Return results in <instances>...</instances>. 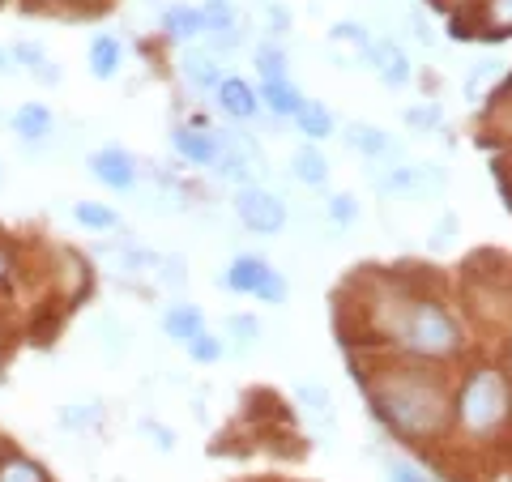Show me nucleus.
I'll use <instances>...</instances> for the list:
<instances>
[{"label": "nucleus", "mask_w": 512, "mask_h": 482, "mask_svg": "<svg viewBox=\"0 0 512 482\" xmlns=\"http://www.w3.org/2000/svg\"><path fill=\"white\" fill-rule=\"evenodd\" d=\"M291 171H295V180H299V184L325 188V180H329V158L320 154L316 146H303V150L291 154Z\"/></svg>", "instance_id": "a211bd4d"}, {"label": "nucleus", "mask_w": 512, "mask_h": 482, "mask_svg": "<svg viewBox=\"0 0 512 482\" xmlns=\"http://www.w3.org/2000/svg\"><path fill=\"white\" fill-rule=\"evenodd\" d=\"M9 128L22 146H43V141H52V133H56V111L47 103H22L9 116Z\"/></svg>", "instance_id": "1a4fd4ad"}, {"label": "nucleus", "mask_w": 512, "mask_h": 482, "mask_svg": "<svg viewBox=\"0 0 512 482\" xmlns=\"http://www.w3.org/2000/svg\"><path fill=\"white\" fill-rule=\"evenodd\" d=\"M295 124H299V133L308 141L333 137V111L325 103H316V99H303V107L295 111Z\"/></svg>", "instance_id": "6ab92c4d"}, {"label": "nucleus", "mask_w": 512, "mask_h": 482, "mask_svg": "<svg viewBox=\"0 0 512 482\" xmlns=\"http://www.w3.org/2000/svg\"><path fill=\"white\" fill-rule=\"evenodd\" d=\"M402 346L414 350V355H427V359H444L461 346V333H457V320L448 316L440 303H410L406 316H402Z\"/></svg>", "instance_id": "7ed1b4c3"}, {"label": "nucleus", "mask_w": 512, "mask_h": 482, "mask_svg": "<svg viewBox=\"0 0 512 482\" xmlns=\"http://www.w3.org/2000/svg\"><path fill=\"white\" fill-rule=\"evenodd\" d=\"M0 482H47V474H43L39 461L13 453V457L0 461Z\"/></svg>", "instance_id": "a878e982"}, {"label": "nucleus", "mask_w": 512, "mask_h": 482, "mask_svg": "<svg viewBox=\"0 0 512 482\" xmlns=\"http://www.w3.org/2000/svg\"><path fill=\"white\" fill-rule=\"evenodd\" d=\"M508 410H512V393H508V380L495 372V367H478L457 393V423L466 427L470 436L500 431L508 423Z\"/></svg>", "instance_id": "f03ea898"}, {"label": "nucleus", "mask_w": 512, "mask_h": 482, "mask_svg": "<svg viewBox=\"0 0 512 482\" xmlns=\"http://www.w3.org/2000/svg\"><path fill=\"white\" fill-rule=\"evenodd\" d=\"M9 56L18 60V69H39V64L47 60L39 43H13V47H9Z\"/></svg>", "instance_id": "72a5a7b5"}, {"label": "nucleus", "mask_w": 512, "mask_h": 482, "mask_svg": "<svg viewBox=\"0 0 512 482\" xmlns=\"http://www.w3.org/2000/svg\"><path fill=\"white\" fill-rule=\"evenodd\" d=\"M30 77H35V82H43V86H60V82H64L60 64H52V60H43L39 69H30Z\"/></svg>", "instance_id": "c9c22d12"}, {"label": "nucleus", "mask_w": 512, "mask_h": 482, "mask_svg": "<svg viewBox=\"0 0 512 482\" xmlns=\"http://www.w3.org/2000/svg\"><path fill=\"white\" fill-rule=\"evenodd\" d=\"M329 43H342V47H355V56H363L367 60V52H372V30H367L363 22H333V30H329Z\"/></svg>", "instance_id": "b1692460"}, {"label": "nucleus", "mask_w": 512, "mask_h": 482, "mask_svg": "<svg viewBox=\"0 0 512 482\" xmlns=\"http://www.w3.org/2000/svg\"><path fill=\"white\" fill-rule=\"evenodd\" d=\"M171 150L192 167H214V158L222 150V137L210 128H192V124H175L171 128Z\"/></svg>", "instance_id": "6e6552de"}, {"label": "nucleus", "mask_w": 512, "mask_h": 482, "mask_svg": "<svg viewBox=\"0 0 512 482\" xmlns=\"http://www.w3.org/2000/svg\"><path fill=\"white\" fill-rule=\"evenodd\" d=\"M214 99H218V111L222 116H231L239 124H248V120H261V99H256V90L244 82V77H222V86L214 90Z\"/></svg>", "instance_id": "9d476101"}, {"label": "nucleus", "mask_w": 512, "mask_h": 482, "mask_svg": "<svg viewBox=\"0 0 512 482\" xmlns=\"http://www.w3.org/2000/svg\"><path fill=\"white\" fill-rule=\"evenodd\" d=\"M180 73H184L188 86H197L205 94H214L222 86V77H227L222 73V56H214L210 47H201V43H188V52L180 60Z\"/></svg>", "instance_id": "9b49d317"}, {"label": "nucleus", "mask_w": 512, "mask_h": 482, "mask_svg": "<svg viewBox=\"0 0 512 482\" xmlns=\"http://www.w3.org/2000/svg\"><path fill=\"white\" fill-rule=\"evenodd\" d=\"M252 60H256V73H261V82H282V77H291V60H286L282 43H274V39L256 43Z\"/></svg>", "instance_id": "412c9836"}, {"label": "nucleus", "mask_w": 512, "mask_h": 482, "mask_svg": "<svg viewBox=\"0 0 512 482\" xmlns=\"http://www.w3.org/2000/svg\"><path fill=\"white\" fill-rule=\"evenodd\" d=\"M0 73H9V52L5 47H0Z\"/></svg>", "instance_id": "ea45409f"}, {"label": "nucleus", "mask_w": 512, "mask_h": 482, "mask_svg": "<svg viewBox=\"0 0 512 482\" xmlns=\"http://www.w3.org/2000/svg\"><path fill=\"white\" fill-rule=\"evenodd\" d=\"M86 69L94 82H111L124 69V43L116 35H94L86 47Z\"/></svg>", "instance_id": "ddd939ff"}, {"label": "nucleus", "mask_w": 512, "mask_h": 482, "mask_svg": "<svg viewBox=\"0 0 512 482\" xmlns=\"http://www.w3.org/2000/svg\"><path fill=\"white\" fill-rule=\"evenodd\" d=\"M163 30H167V39H175V43H201V35H205L201 9L197 5H171L163 13Z\"/></svg>", "instance_id": "f3484780"}, {"label": "nucleus", "mask_w": 512, "mask_h": 482, "mask_svg": "<svg viewBox=\"0 0 512 482\" xmlns=\"http://www.w3.org/2000/svg\"><path fill=\"white\" fill-rule=\"evenodd\" d=\"M222 329H227L231 333V342H256V337H261V320H256V316H227V320H222Z\"/></svg>", "instance_id": "c756f323"}, {"label": "nucleus", "mask_w": 512, "mask_h": 482, "mask_svg": "<svg viewBox=\"0 0 512 482\" xmlns=\"http://www.w3.org/2000/svg\"><path fill=\"white\" fill-rule=\"evenodd\" d=\"M342 133H346V146L359 150V154H367V158H389V154L397 158L393 137L384 133V128H376V124H346Z\"/></svg>", "instance_id": "4468645a"}, {"label": "nucleus", "mask_w": 512, "mask_h": 482, "mask_svg": "<svg viewBox=\"0 0 512 482\" xmlns=\"http://www.w3.org/2000/svg\"><path fill=\"white\" fill-rule=\"evenodd\" d=\"M500 73H504V60L500 56H483V60H474V69L466 77V99L474 103H483L487 99V90L500 82Z\"/></svg>", "instance_id": "4be33fe9"}, {"label": "nucleus", "mask_w": 512, "mask_h": 482, "mask_svg": "<svg viewBox=\"0 0 512 482\" xmlns=\"http://www.w3.org/2000/svg\"><path fill=\"white\" fill-rule=\"evenodd\" d=\"M380 419L397 427L402 436H427L444 423V393L440 384H427L419 372H397L372 389Z\"/></svg>", "instance_id": "f257e3e1"}, {"label": "nucleus", "mask_w": 512, "mask_h": 482, "mask_svg": "<svg viewBox=\"0 0 512 482\" xmlns=\"http://www.w3.org/2000/svg\"><path fill=\"white\" fill-rule=\"evenodd\" d=\"M483 26L491 39L512 35V0H483Z\"/></svg>", "instance_id": "bb28decb"}, {"label": "nucleus", "mask_w": 512, "mask_h": 482, "mask_svg": "<svg viewBox=\"0 0 512 482\" xmlns=\"http://www.w3.org/2000/svg\"><path fill=\"white\" fill-rule=\"evenodd\" d=\"M141 436L154 440V444H158V453H171V448H175V431L163 427V423H154V419H141Z\"/></svg>", "instance_id": "473e14b6"}, {"label": "nucleus", "mask_w": 512, "mask_h": 482, "mask_svg": "<svg viewBox=\"0 0 512 482\" xmlns=\"http://www.w3.org/2000/svg\"><path fill=\"white\" fill-rule=\"evenodd\" d=\"M329 218L338 222V227H355L359 222V201L350 197V192H338V197L329 201Z\"/></svg>", "instance_id": "7c9ffc66"}, {"label": "nucleus", "mask_w": 512, "mask_h": 482, "mask_svg": "<svg viewBox=\"0 0 512 482\" xmlns=\"http://www.w3.org/2000/svg\"><path fill=\"white\" fill-rule=\"evenodd\" d=\"M406 124L414 128V133H431V128H440V124H444V111H440V103L410 107V111H406Z\"/></svg>", "instance_id": "c85d7f7f"}, {"label": "nucleus", "mask_w": 512, "mask_h": 482, "mask_svg": "<svg viewBox=\"0 0 512 482\" xmlns=\"http://www.w3.org/2000/svg\"><path fill=\"white\" fill-rule=\"evenodd\" d=\"M99 329H103V350H107V359H124L128 355V329L124 325H111V320H99Z\"/></svg>", "instance_id": "2f4dec72"}, {"label": "nucleus", "mask_w": 512, "mask_h": 482, "mask_svg": "<svg viewBox=\"0 0 512 482\" xmlns=\"http://www.w3.org/2000/svg\"><path fill=\"white\" fill-rule=\"evenodd\" d=\"M389 482H427V478L414 470L410 461H393V465H389Z\"/></svg>", "instance_id": "e433bc0d"}, {"label": "nucleus", "mask_w": 512, "mask_h": 482, "mask_svg": "<svg viewBox=\"0 0 512 482\" xmlns=\"http://www.w3.org/2000/svg\"><path fill=\"white\" fill-rule=\"evenodd\" d=\"M218 282H227L235 295H252V299H265V303H282L286 299V278L265 261V256H235L231 269L222 273Z\"/></svg>", "instance_id": "20e7f679"}, {"label": "nucleus", "mask_w": 512, "mask_h": 482, "mask_svg": "<svg viewBox=\"0 0 512 482\" xmlns=\"http://www.w3.org/2000/svg\"><path fill=\"white\" fill-rule=\"evenodd\" d=\"M256 99H261V107H269L282 120H295V111L303 107V94H299V86L291 82V77H282V82H261Z\"/></svg>", "instance_id": "2eb2a0df"}, {"label": "nucleus", "mask_w": 512, "mask_h": 482, "mask_svg": "<svg viewBox=\"0 0 512 482\" xmlns=\"http://www.w3.org/2000/svg\"><path fill=\"white\" fill-rule=\"evenodd\" d=\"M201 22H205V35H218V30H239V9L235 0H201ZM201 35V39H205Z\"/></svg>", "instance_id": "5701e85b"}, {"label": "nucleus", "mask_w": 512, "mask_h": 482, "mask_svg": "<svg viewBox=\"0 0 512 482\" xmlns=\"http://www.w3.org/2000/svg\"><path fill=\"white\" fill-rule=\"evenodd\" d=\"M380 197H440V192L448 188V175L440 167H410V163H397L389 167L376 180Z\"/></svg>", "instance_id": "423d86ee"}, {"label": "nucleus", "mask_w": 512, "mask_h": 482, "mask_svg": "<svg viewBox=\"0 0 512 482\" xmlns=\"http://www.w3.org/2000/svg\"><path fill=\"white\" fill-rule=\"evenodd\" d=\"M184 350H188L192 363H222V359H227V342H222L218 333H210V329H201L197 337H188Z\"/></svg>", "instance_id": "393cba45"}, {"label": "nucleus", "mask_w": 512, "mask_h": 482, "mask_svg": "<svg viewBox=\"0 0 512 482\" xmlns=\"http://www.w3.org/2000/svg\"><path fill=\"white\" fill-rule=\"evenodd\" d=\"M5 278H9V256L0 252V282H5Z\"/></svg>", "instance_id": "58836bf2"}, {"label": "nucleus", "mask_w": 512, "mask_h": 482, "mask_svg": "<svg viewBox=\"0 0 512 482\" xmlns=\"http://www.w3.org/2000/svg\"><path fill=\"white\" fill-rule=\"evenodd\" d=\"M235 218L244 222L252 235H282L291 214H286L278 192H269L265 184H244L235 192Z\"/></svg>", "instance_id": "39448f33"}, {"label": "nucleus", "mask_w": 512, "mask_h": 482, "mask_svg": "<svg viewBox=\"0 0 512 482\" xmlns=\"http://www.w3.org/2000/svg\"><path fill=\"white\" fill-rule=\"evenodd\" d=\"M99 419H103L99 406H64L60 410V427H69V431H90V427H99Z\"/></svg>", "instance_id": "cd10ccee"}, {"label": "nucleus", "mask_w": 512, "mask_h": 482, "mask_svg": "<svg viewBox=\"0 0 512 482\" xmlns=\"http://www.w3.org/2000/svg\"><path fill=\"white\" fill-rule=\"evenodd\" d=\"M367 64H372L376 77L389 90H402L410 82V56L402 52V43H393V39H376L372 52H367Z\"/></svg>", "instance_id": "f8f14e48"}, {"label": "nucleus", "mask_w": 512, "mask_h": 482, "mask_svg": "<svg viewBox=\"0 0 512 482\" xmlns=\"http://www.w3.org/2000/svg\"><path fill=\"white\" fill-rule=\"evenodd\" d=\"M73 222L77 227H86V231H120V214L111 210V205H103V201H73Z\"/></svg>", "instance_id": "aec40b11"}, {"label": "nucleus", "mask_w": 512, "mask_h": 482, "mask_svg": "<svg viewBox=\"0 0 512 482\" xmlns=\"http://www.w3.org/2000/svg\"><path fill=\"white\" fill-rule=\"evenodd\" d=\"M205 329V312L197 308V303H171V308L163 312V333L171 337V342H188V337H197Z\"/></svg>", "instance_id": "dca6fc26"}, {"label": "nucleus", "mask_w": 512, "mask_h": 482, "mask_svg": "<svg viewBox=\"0 0 512 482\" xmlns=\"http://www.w3.org/2000/svg\"><path fill=\"white\" fill-rule=\"evenodd\" d=\"M410 26H414V39H419L423 47H436V43H440V39H436V30H431V22L423 18V13H419V9H414V13H410Z\"/></svg>", "instance_id": "f704fd0d"}, {"label": "nucleus", "mask_w": 512, "mask_h": 482, "mask_svg": "<svg viewBox=\"0 0 512 482\" xmlns=\"http://www.w3.org/2000/svg\"><path fill=\"white\" fill-rule=\"evenodd\" d=\"M299 397H303V401H308V406H316V410H325V414H329V406H333V401H329V393H320V389H312V384H303V389H299Z\"/></svg>", "instance_id": "4c0bfd02"}, {"label": "nucleus", "mask_w": 512, "mask_h": 482, "mask_svg": "<svg viewBox=\"0 0 512 482\" xmlns=\"http://www.w3.org/2000/svg\"><path fill=\"white\" fill-rule=\"evenodd\" d=\"M90 175L99 180L103 188L111 192H133L137 180H141V171H137V158L120 150V146H103V150H94L90 154Z\"/></svg>", "instance_id": "0eeeda50"}]
</instances>
